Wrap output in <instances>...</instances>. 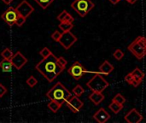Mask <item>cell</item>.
Returning <instances> with one entry per match:
<instances>
[{
	"instance_id": "25",
	"label": "cell",
	"mask_w": 146,
	"mask_h": 123,
	"mask_svg": "<svg viewBox=\"0 0 146 123\" xmlns=\"http://www.w3.org/2000/svg\"><path fill=\"white\" fill-rule=\"evenodd\" d=\"M26 83L27 84V86H30V87H34L36 85H37V83H38V80H37V79L34 77V76H30L27 80V81H26Z\"/></svg>"
},
{
	"instance_id": "35",
	"label": "cell",
	"mask_w": 146,
	"mask_h": 123,
	"mask_svg": "<svg viewBox=\"0 0 146 123\" xmlns=\"http://www.w3.org/2000/svg\"><path fill=\"white\" fill-rule=\"evenodd\" d=\"M112 4H117L120 1H121V0H109Z\"/></svg>"
},
{
	"instance_id": "9",
	"label": "cell",
	"mask_w": 146,
	"mask_h": 123,
	"mask_svg": "<svg viewBox=\"0 0 146 123\" xmlns=\"http://www.w3.org/2000/svg\"><path fill=\"white\" fill-rule=\"evenodd\" d=\"M15 9H16V11H17L19 15H21V16L25 17L26 19L34 11V8L27 0L21 1L17 5Z\"/></svg>"
},
{
	"instance_id": "19",
	"label": "cell",
	"mask_w": 146,
	"mask_h": 123,
	"mask_svg": "<svg viewBox=\"0 0 146 123\" xmlns=\"http://www.w3.org/2000/svg\"><path fill=\"white\" fill-rule=\"evenodd\" d=\"M58 27H59L62 32H69V31H71V29L74 27V25H73V23H71V22L61 21V23L59 24Z\"/></svg>"
},
{
	"instance_id": "20",
	"label": "cell",
	"mask_w": 146,
	"mask_h": 123,
	"mask_svg": "<svg viewBox=\"0 0 146 123\" xmlns=\"http://www.w3.org/2000/svg\"><path fill=\"white\" fill-rule=\"evenodd\" d=\"M47 107L53 112V113H56L60 108L62 107V104H60L59 103L56 102V101H53V100H50V102L47 104Z\"/></svg>"
},
{
	"instance_id": "37",
	"label": "cell",
	"mask_w": 146,
	"mask_h": 123,
	"mask_svg": "<svg viewBox=\"0 0 146 123\" xmlns=\"http://www.w3.org/2000/svg\"><path fill=\"white\" fill-rule=\"evenodd\" d=\"M126 1H127L129 3H131V4H133V3H135L136 2H137V0H126Z\"/></svg>"
},
{
	"instance_id": "2",
	"label": "cell",
	"mask_w": 146,
	"mask_h": 123,
	"mask_svg": "<svg viewBox=\"0 0 146 123\" xmlns=\"http://www.w3.org/2000/svg\"><path fill=\"white\" fill-rule=\"evenodd\" d=\"M71 96V92L61 82H57L46 93V97L49 99L56 101L62 105L65 104Z\"/></svg>"
},
{
	"instance_id": "21",
	"label": "cell",
	"mask_w": 146,
	"mask_h": 123,
	"mask_svg": "<svg viewBox=\"0 0 146 123\" xmlns=\"http://www.w3.org/2000/svg\"><path fill=\"white\" fill-rule=\"evenodd\" d=\"M43 9H46L55 0H34Z\"/></svg>"
},
{
	"instance_id": "32",
	"label": "cell",
	"mask_w": 146,
	"mask_h": 123,
	"mask_svg": "<svg viewBox=\"0 0 146 123\" xmlns=\"http://www.w3.org/2000/svg\"><path fill=\"white\" fill-rule=\"evenodd\" d=\"M74 21V18L69 14V13H68L66 15H65V17L63 18V20H62V21H66V22H71V23H73V21Z\"/></svg>"
},
{
	"instance_id": "6",
	"label": "cell",
	"mask_w": 146,
	"mask_h": 123,
	"mask_svg": "<svg viewBox=\"0 0 146 123\" xmlns=\"http://www.w3.org/2000/svg\"><path fill=\"white\" fill-rule=\"evenodd\" d=\"M68 73L76 80H80L83 75L87 73L86 68L80 62H74L68 69Z\"/></svg>"
},
{
	"instance_id": "14",
	"label": "cell",
	"mask_w": 146,
	"mask_h": 123,
	"mask_svg": "<svg viewBox=\"0 0 146 123\" xmlns=\"http://www.w3.org/2000/svg\"><path fill=\"white\" fill-rule=\"evenodd\" d=\"M133 77V80H134V82H133V86L134 87H137L139 86L142 82H143V80L145 78V74L144 72L139 69V68H136L133 72H131Z\"/></svg>"
},
{
	"instance_id": "15",
	"label": "cell",
	"mask_w": 146,
	"mask_h": 123,
	"mask_svg": "<svg viewBox=\"0 0 146 123\" xmlns=\"http://www.w3.org/2000/svg\"><path fill=\"white\" fill-rule=\"evenodd\" d=\"M114 70V66L107 60H105L100 66L98 68V73L101 74H104V75H109L112 71Z\"/></svg>"
},
{
	"instance_id": "7",
	"label": "cell",
	"mask_w": 146,
	"mask_h": 123,
	"mask_svg": "<svg viewBox=\"0 0 146 123\" xmlns=\"http://www.w3.org/2000/svg\"><path fill=\"white\" fill-rule=\"evenodd\" d=\"M77 41V37L74 35L70 31L69 32H62L60 39L58 42L61 44V45L65 49L68 50L71 46L74 45V44Z\"/></svg>"
},
{
	"instance_id": "24",
	"label": "cell",
	"mask_w": 146,
	"mask_h": 123,
	"mask_svg": "<svg viewBox=\"0 0 146 123\" xmlns=\"http://www.w3.org/2000/svg\"><path fill=\"white\" fill-rule=\"evenodd\" d=\"M112 101H115V102H116V103H118V104H123L126 103V98H125L121 93H117V94L113 98Z\"/></svg>"
},
{
	"instance_id": "23",
	"label": "cell",
	"mask_w": 146,
	"mask_h": 123,
	"mask_svg": "<svg viewBox=\"0 0 146 123\" xmlns=\"http://www.w3.org/2000/svg\"><path fill=\"white\" fill-rule=\"evenodd\" d=\"M73 92H74V96H76V97H80L82 94H84L85 90H84V88H83L80 85H77V86L73 89Z\"/></svg>"
},
{
	"instance_id": "17",
	"label": "cell",
	"mask_w": 146,
	"mask_h": 123,
	"mask_svg": "<svg viewBox=\"0 0 146 123\" xmlns=\"http://www.w3.org/2000/svg\"><path fill=\"white\" fill-rule=\"evenodd\" d=\"M12 68H13V65H12L10 60H9V59H3L0 62V68L2 69L3 72H5V73L10 72L12 70Z\"/></svg>"
},
{
	"instance_id": "33",
	"label": "cell",
	"mask_w": 146,
	"mask_h": 123,
	"mask_svg": "<svg viewBox=\"0 0 146 123\" xmlns=\"http://www.w3.org/2000/svg\"><path fill=\"white\" fill-rule=\"evenodd\" d=\"M6 93H7V88L3 85L0 84V98H2Z\"/></svg>"
},
{
	"instance_id": "29",
	"label": "cell",
	"mask_w": 146,
	"mask_h": 123,
	"mask_svg": "<svg viewBox=\"0 0 146 123\" xmlns=\"http://www.w3.org/2000/svg\"><path fill=\"white\" fill-rule=\"evenodd\" d=\"M61 35H62V33H60L59 31L56 30V31L51 34V39H52L53 40L58 42V40H59L60 38H61Z\"/></svg>"
},
{
	"instance_id": "5",
	"label": "cell",
	"mask_w": 146,
	"mask_h": 123,
	"mask_svg": "<svg viewBox=\"0 0 146 123\" xmlns=\"http://www.w3.org/2000/svg\"><path fill=\"white\" fill-rule=\"evenodd\" d=\"M94 6L95 4L92 0H75L71 3V7L81 17H85Z\"/></svg>"
},
{
	"instance_id": "30",
	"label": "cell",
	"mask_w": 146,
	"mask_h": 123,
	"mask_svg": "<svg viewBox=\"0 0 146 123\" xmlns=\"http://www.w3.org/2000/svg\"><path fill=\"white\" fill-rule=\"evenodd\" d=\"M57 61H58V63L62 67V68H66V66H67V64H68V61L64 58V57H57Z\"/></svg>"
},
{
	"instance_id": "26",
	"label": "cell",
	"mask_w": 146,
	"mask_h": 123,
	"mask_svg": "<svg viewBox=\"0 0 146 123\" xmlns=\"http://www.w3.org/2000/svg\"><path fill=\"white\" fill-rule=\"evenodd\" d=\"M52 52L50 51V49L48 47H44L40 51H39V55L42 57V58H46L48 57Z\"/></svg>"
},
{
	"instance_id": "8",
	"label": "cell",
	"mask_w": 146,
	"mask_h": 123,
	"mask_svg": "<svg viewBox=\"0 0 146 123\" xmlns=\"http://www.w3.org/2000/svg\"><path fill=\"white\" fill-rule=\"evenodd\" d=\"M18 13L14 7H9L8 8L2 15H1V19L3 20L9 26L12 27L15 25V20L18 17Z\"/></svg>"
},
{
	"instance_id": "1",
	"label": "cell",
	"mask_w": 146,
	"mask_h": 123,
	"mask_svg": "<svg viewBox=\"0 0 146 123\" xmlns=\"http://www.w3.org/2000/svg\"><path fill=\"white\" fill-rule=\"evenodd\" d=\"M35 69L38 71L49 82H52L65 69L57 61V57L51 53L48 57L43 58L36 66Z\"/></svg>"
},
{
	"instance_id": "27",
	"label": "cell",
	"mask_w": 146,
	"mask_h": 123,
	"mask_svg": "<svg viewBox=\"0 0 146 123\" xmlns=\"http://www.w3.org/2000/svg\"><path fill=\"white\" fill-rule=\"evenodd\" d=\"M113 56H114V57H115L116 60L120 61V60H121V59L123 58V57H124V52H123L121 50L117 49V50H115V52L113 53Z\"/></svg>"
},
{
	"instance_id": "34",
	"label": "cell",
	"mask_w": 146,
	"mask_h": 123,
	"mask_svg": "<svg viewBox=\"0 0 146 123\" xmlns=\"http://www.w3.org/2000/svg\"><path fill=\"white\" fill-rule=\"evenodd\" d=\"M68 13V12L67 10H63L61 14H59V15H58V16H57V20H58L59 21H62L63 18L65 17V15H66Z\"/></svg>"
},
{
	"instance_id": "36",
	"label": "cell",
	"mask_w": 146,
	"mask_h": 123,
	"mask_svg": "<svg viewBox=\"0 0 146 123\" xmlns=\"http://www.w3.org/2000/svg\"><path fill=\"white\" fill-rule=\"evenodd\" d=\"M2 1H3L5 4H9V3H12L14 0H2Z\"/></svg>"
},
{
	"instance_id": "11",
	"label": "cell",
	"mask_w": 146,
	"mask_h": 123,
	"mask_svg": "<svg viewBox=\"0 0 146 123\" xmlns=\"http://www.w3.org/2000/svg\"><path fill=\"white\" fill-rule=\"evenodd\" d=\"M10 62L13 67H15L17 70H20L23 66L27 64V59L21 54V51H17L15 54L12 56V57L10 58Z\"/></svg>"
},
{
	"instance_id": "3",
	"label": "cell",
	"mask_w": 146,
	"mask_h": 123,
	"mask_svg": "<svg viewBox=\"0 0 146 123\" xmlns=\"http://www.w3.org/2000/svg\"><path fill=\"white\" fill-rule=\"evenodd\" d=\"M127 50L132 52L136 58L139 60L143 59L146 53V39L144 36L137 37L133 42L127 46Z\"/></svg>"
},
{
	"instance_id": "13",
	"label": "cell",
	"mask_w": 146,
	"mask_h": 123,
	"mask_svg": "<svg viewBox=\"0 0 146 123\" xmlns=\"http://www.w3.org/2000/svg\"><path fill=\"white\" fill-rule=\"evenodd\" d=\"M110 118V115L105 110L104 108H100L94 115L93 119L98 123H105L107 122Z\"/></svg>"
},
{
	"instance_id": "28",
	"label": "cell",
	"mask_w": 146,
	"mask_h": 123,
	"mask_svg": "<svg viewBox=\"0 0 146 123\" xmlns=\"http://www.w3.org/2000/svg\"><path fill=\"white\" fill-rule=\"evenodd\" d=\"M26 18L25 17H23V16H21V15H18V17L16 18V20H15V24L16 25V26H18V27H21L25 22H26Z\"/></svg>"
},
{
	"instance_id": "22",
	"label": "cell",
	"mask_w": 146,
	"mask_h": 123,
	"mask_svg": "<svg viewBox=\"0 0 146 123\" xmlns=\"http://www.w3.org/2000/svg\"><path fill=\"white\" fill-rule=\"evenodd\" d=\"M13 55H14V53H13V51L9 48H6V49H4L1 52V57L3 59H9V60H10V58L12 57Z\"/></svg>"
},
{
	"instance_id": "12",
	"label": "cell",
	"mask_w": 146,
	"mask_h": 123,
	"mask_svg": "<svg viewBox=\"0 0 146 123\" xmlns=\"http://www.w3.org/2000/svg\"><path fill=\"white\" fill-rule=\"evenodd\" d=\"M125 121L128 123H139L143 121V116L135 109H132L124 117Z\"/></svg>"
},
{
	"instance_id": "10",
	"label": "cell",
	"mask_w": 146,
	"mask_h": 123,
	"mask_svg": "<svg viewBox=\"0 0 146 123\" xmlns=\"http://www.w3.org/2000/svg\"><path fill=\"white\" fill-rule=\"evenodd\" d=\"M65 104L73 113H78L84 106L83 102L79 98V97L76 96H71V98Z\"/></svg>"
},
{
	"instance_id": "18",
	"label": "cell",
	"mask_w": 146,
	"mask_h": 123,
	"mask_svg": "<svg viewBox=\"0 0 146 123\" xmlns=\"http://www.w3.org/2000/svg\"><path fill=\"white\" fill-rule=\"evenodd\" d=\"M109 108H110V110L113 113L118 114V113L123 109V104H118V103H116V102H115V101H112L111 104L109 105Z\"/></svg>"
},
{
	"instance_id": "16",
	"label": "cell",
	"mask_w": 146,
	"mask_h": 123,
	"mask_svg": "<svg viewBox=\"0 0 146 123\" xmlns=\"http://www.w3.org/2000/svg\"><path fill=\"white\" fill-rule=\"evenodd\" d=\"M88 98L95 105L100 104L104 101V96L103 92H92L89 95Z\"/></svg>"
},
{
	"instance_id": "4",
	"label": "cell",
	"mask_w": 146,
	"mask_h": 123,
	"mask_svg": "<svg viewBox=\"0 0 146 123\" xmlns=\"http://www.w3.org/2000/svg\"><path fill=\"white\" fill-rule=\"evenodd\" d=\"M93 74L94 76L86 83V86L92 92H103L110 86V83L98 72H94Z\"/></svg>"
},
{
	"instance_id": "31",
	"label": "cell",
	"mask_w": 146,
	"mask_h": 123,
	"mask_svg": "<svg viewBox=\"0 0 146 123\" xmlns=\"http://www.w3.org/2000/svg\"><path fill=\"white\" fill-rule=\"evenodd\" d=\"M125 80L129 84V85H133V82H134V80H133V77L131 73L127 74L125 77Z\"/></svg>"
}]
</instances>
